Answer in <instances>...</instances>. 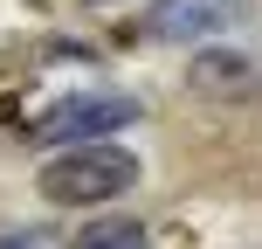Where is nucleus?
<instances>
[{"label":"nucleus","instance_id":"f257e3e1","mask_svg":"<svg viewBox=\"0 0 262 249\" xmlns=\"http://www.w3.org/2000/svg\"><path fill=\"white\" fill-rule=\"evenodd\" d=\"M131 180H138V159H131L124 145H111V139L69 145V152H55L49 166H41V194H49L55 208H104V201L131 194Z\"/></svg>","mask_w":262,"mask_h":249},{"label":"nucleus","instance_id":"f03ea898","mask_svg":"<svg viewBox=\"0 0 262 249\" xmlns=\"http://www.w3.org/2000/svg\"><path fill=\"white\" fill-rule=\"evenodd\" d=\"M131 118H138V104L131 97H69V104L41 111L35 118V139H104V131H124Z\"/></svg>","mask_w":262,"mask_h":249},{"label":"nucleus","instance_id":"7ed1b4c3","mask_svg":"<svg viewBox=\"0 0 262 249\" xmlns=\"http://www.w3.org/2000/svg\"><path fill=\"white\" fill-rule=\"evenodd\" d=\"M235 7L242 0H152L145 35L152 42H207V35H221L235 21Z\"/></svg>","mask_w":262,"mask_h":249},{"label":"nucleus","instance_id":"20e7f679","mask_svg":"<svg viewBox=\"0 0 262 249\" xmlns=\"http://www.w3.org/2000/svg\"><path fill=\"white\" fill-rule=\"evenodd\" d=\"M255 76H262V69L249 63V55H221V49H214V55H200V63H193V76H186V83L207 90V97H249Z\"/></svg>","mask_w":262,"mask_h":249},{"label":"nucleus","instance_id":"39448f33","mask_svg":"<svg viewBox=\"0 0 262 249\" xmlns=\"http://www.w3.org/2000/svg\"><path fill=\"white\" fill-rule=\"evenodd\" d=\"M69 249H145V222H131V215H104V222L76 228Z\"/></svg>","mask_w":262,"mask_h":249},{"label":"nucleus","instance_id":"423d86ee","mask_svg":"<svg viewBox=\"0 0 262 249\" xmlns=\"http://www.w3.org/2000/svg\"><path fill=\"white\" fill-rule=\"evenodd\" d=\"M0 249H55L41 228H14V236H0Z\"/></svg>","mask_w":262,"mask_h":249}]
</instances>
